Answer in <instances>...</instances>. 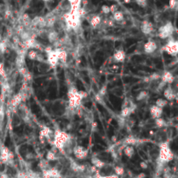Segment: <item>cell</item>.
<instances>
[{"label": "cell", "instance_id": "5", "mask_svg": "<svg viewBox=\"0 0 178 178\" xmlns=\"http://www.w3.org/2000/svg\"><path fill=\"white\" fill-rule=\"evenodd\" d=\"M44 51L46 53V61L50 64L51 68L57 67L59 64V58H58V48L53 49L52 47H45Z\"/></svg>", "mask_w": 178, "mask_h": 178}, {"label": "cell", "instance_id": "3", "mask_svg": "<svg viewBox=\"0 0 178 178\" xmlns=\"http://www.w3.org/2000/svg\"><path fill=\"white\" fill-rule=\"evenodd\" d=\"M159 151L157 157H156V163H157V169L159 171H161L164 169L165 164L171 162L174 159V153L171 150L170 146V142L167 141L164 143L158 144Z\"/></svg>", "mask_w": 178, "mask_h": 178}, {"label": "cell", "instance_id": "49", "mask_svg": "<svg viewBox=\"0 0 178 178\" xmlns=\"http://www.w3.org/2000/svg\"><path fill=\"white\" fill-rule=\"evenodd\" d=\"M2 105H3V104H2V103H1V102H0V107H1V106H2Z\"/></svg>", "mask_w": 178, "mask_h": 178}, {"label": "cell", "instance_id": "38", "mask_svg": "<svg viewBox=\"0 0 178 178\" xmlns=\"http://www.w3.org/2000/svg\"><path fill=\"white\" fill-rule=\"evenodd\" d=\"M7 43H5L4 41H0V53L4 54V52L7 50Z\"/></svg>", "mask_w": 178, "mask_h": 178}, {"label": "cell", "instance_id": "16", "mask_svg": "<svg viewBox=\"0 0 178 178\" xmlns=\"http://www.w3.org/2000/svg\"><path fill=\"white\" fill-rule=\"evenodd\" d=\"M89 23L90 24V26L94 29H97L99 26L102 25V21L103 18H101L100 15H97V14H92V15H89V18L87 17Z\"/></svg>", "mask_w": 178, "mask_h": 178}, {"label": "cell", "instance_id": "51", "mask_svg": "<svg viewBox=\"0 0 178 178\" xmlns=\"http://www.w3.org/2000/svg\"><path fill=\"white\" fill-rule=\"evenodd\" d=\"M0 55H1V53H0Z\"/></svg>", "mask_w": 178, "mask_h": 178}, {"label": "cell", "instance_id": "43", "mask_svg": "<svg viewBox=\"0 0 178 178\" xmlns=\"http://www.w3.org/2000/svg\"><path fill=\"white\" fill-rule=\"evenodd\" d=\"M140 167H141V169H143V170H146L148 169V163L146 162H141L140 163Z\"/></svg>", "mask_w": 178, "mask_h": 178}, {"label": "cell", "instance_id": "23", "mask_svg": "<svg viewBox=\"0 0 178 178\" xmlns=\"http://www.w3.org/2000/svg\"><path fill=\"white\" fill-rule=\"evenodd\" d=\"M90 162L92 163V165L94 167H96L97 169L100 170V169H104L106 166V163L104 162L102 159H100L98 156H93Z\"/></svg>", "mask_w": 178, "mask_h": 178}, {"label": "cell", "instance_id": "24", "mask_svg": "<svg viewBox=\"0 0 178 178\" xmlns=\"http://www.w3.org/2000/svg\"><path fill=\"white\" fill-rule=\"evenodd\" d=\"M38 68V71L39 72H41V73H46L50 69H52L50 66V64L47 63L46 60H45V61H43V62H39Z\"/></svg>", "mask_w": 178, "mask_h": 178}, {"label": "cell", "instance_id": "25", "mask_svg": "<svg viewBox=\"0 0 178 178\" xmlns=\"http://www.w3.org/2000/svg\"><path fill=\"white\" fill-rule=\"evenodd\" d=\"M124 150V154L128 158H131L133 155H135V148L133 145H126L124 146V148L123 149Z\"/></svg>", "mask_w": 178, "mask_h": 178}, {"label": "cell", "instance_id": "8", "mask_svg": "<svg viewBox=\"0 0 178 178\" xmlns=\"http://www.w3.org/2000/svg\"><path fill=\"white\" fill-rule=\"evenodd\" d=\"M163 50L172 57H176L178 54V41L176 39L170 38L166 44L163 46Z\"/></svg>", "mask_w": 178, "mask_h": 178}, {"label": "cell", "instance_id": "11", "mask_svg": "<svg viewBox=\"0 0 178 178\" xmlns=\"http://www.w3.org/2000/svg\"><path fill=\"white\" fill-rule=\"evenodd\" d=\"M72 153H73L74 156L78 160H84L88 156V150L84 148L82 145H74L73 149H72Z\"/></svg>", "mask_w": 178, "mask_h": 178}, {"label": "cell", "instance_id": "40", "mask_svg": "<svg viewBox=\"0 0 178 178\" xmlns=\"http://www.w3.org/2000/svg\"><path fill=\"white\" fill-rule=\"evenodd\" d=\"M135 2L140 7H145L148 4V0H135Z\"/></svg>", "mask_w": 178, "mask_h": 178}, {"label": "cell", "instance_id": "18", "mask_svg": "<svg viewBox=\"0 0 178 178\" xmlns=\"http://www.w3.org/2000/svg\"><path fill=\"white\" fill-rule=\"evenodd\" d=\"M150 114L152 119H155L158 118L163 116V109L160 108L158 106H156L155 104L152 105L150 108Z\"/></svg>", "mask_w": 178, "mask_h": 178}, {"label": "cell", "instance_id": "1", "mask_svg": "<svg viewBox=\"0 0 178 178\" xmlns=\"http://www.w3.org/2000/svg\"><path fill=\"white\" fill-rule=\"evenodd\" d=\"M52 142L54 147L58 150L64 153V150H68V153L72 152L74 145L72 144V139L70 137V134H68L64 130H56L53 132Z\"/></svg>", "mask_w": 178, "mask_h": 178}, {"label": "cell", "instance_id": "41", "mask_svg": "<svg viewBox=\"0 0 178 178\" xmlns=\"http://www.w3.org/2000/svg\"><path fill=\"white\" fill-rule=\"evenodd\" d=\"M119 10V6H118V4H114L112 5H110L109 6V11H110V13H114V12H116V11H118Z\"/></svg>", "mask_w": 178, "mask_h": 178}, {"label": "cell", "instance_id": "30", "mask_svg": "<svg viewBox=\"0 0 178 178\" xmlns=\"http://www.w3.org/2000/svg\"><path fill=\"white\" fill-rule=\"evenodd\" d=\"M46 160H48L49 162H52V161H57L59 159V157L57 155V151H54L53 150H49L46 154Z\"/></svg>", "mask_w": 178, "mask_h": 178}, {"label": "cell", "instance_id": "22", "mask_svg": "<svg viewBox=\"0 0 178 178\" xmlns=\"http://www.w3.org/2000/svg\"><path fill=\"white\" fill-rule=\"evenodd\" d=\"M40 136L45 139H50L53 137V131L47 126H43L40 130Z\"/></svg>", "mask_w": 178, "mask_h": 178}, {"label": "cell", "instance_id": "44", "mask_svg": "<svg viewBox=\"0 0 178 178\" xmlns=\"http://www.w3.org/2000/svg\"><path fill=\"white\" fill-rule=\"evenodd\" d=\"M145 175H146L144 174V173H141V174L137 175H135V176H132L131 178H144V177H145Z\"/></svg>", "mask_w": 178, "mask_h": 178}, {"label": "cell", "instance_id": "4", "mask_svg": "<svg viewBox=\"0 0 178 178\" xmlns=\"http://www.w3.org/2000/svg\"><path fill=\"white\" fill-rule=\"evenodd\" d=\"M136 109V104L130 98L126 97L122 104L120 116L122 118H127Z\"/></svg>", "mask_w": 178, "mask_h": 178}, {"label": "cell", "instance_id": "34", "mask_svg": "<svg viewBox=\"0 0 178 178\" xmlns=\"http://www.w3.org/2000/svg\"><path fill=\"white\" fill-rule=\"evenodd\" d=\"M93 178H119L118 175H116V174H111L108 175H101L98 172L95 173V174L92 175Z\"/></svg>", "mask_w": 178, "mask_h": 178}, {"label": "cell", "instance_id": "19", "mask_svg": "<svg viewBox=\"0 0 178 178\" xmlns=\"http://www.w3.org/2000/svg\"><path fill=\"white\" fill-rule=\"evenodd\" d=\"M112 58L113 60H114V62L123 63L124 62V60L126 58V53H125V51L123 49H118V50H116L114 52Z\"/></svg>", "mask_w": 178, "mask_h": 178}, {"label": "cell", "instance_id": "28", "mask_svg": "<svg viewBox=\"0 0 178 178\" xmlns=\"http://www.w3.org/2000/svg\"><path fill=\"white\" fill-rule=\"evenodd\" d=\"M23 122L22 120V118L20 117L18 115V113L14 111L13 114H12V125L14 126V127H17V126H18L21 124V123Z\"/></svg>", "mask_w": 178, "mask_h": 178}, {"label": "cell", "instance_id": "26", "mask_svg": "<svg viewBox=\"0 0 178 178\" xmlns=\"http://www.w3.org/2000/svg\"><path fill=\"white\" fill-rule=\"evenodd\" d=\"M112 19L115 21V23H121L124 20V14L123 13V12L121 11H116V12L112 13Z\"/></svg>", "mask_w": 178, "mask_h": 178}, {"label": "cell", "instance_id": "50", "mask_svg": "<svg viewBox=\"0 0 178 178\" xmlns=\"http://www.w3.org/2000/svg\"><path fill=\"white\" fill-rule=\"evenodd\" d=\"M155 178H157V177H155Z\"/></svg>", "mask_w": 178, "mask_h": 178}, {"label": "cell", "instance_id": "33", "mask_svg": "<svg viewBox=\"0 0 178 178\" xmlns=\"http://www.w3.org/2000/svg\"><path fill=\"white\" fill-rule=\"evenodd\" d=\"M70 3L71 9H77V8L81 7L83 0H67Z\"/></svg>", "mask_w": 178, "mask_h": 178}, {"label": "cell", "instance_id": "31", "mask_svg": "<svg viewBox=\"0 0 178 178\" xmlns=\"http://www.w3.org/2000/svg\"><path fill=\"white\" fill-rule=\"evenodd\" d=\"M38 167L41 169V170H47V169L50 168V162H49L48 160H46V159H41L38 163Z\"/></svg>", "mask_w": 178, "mask_h": 178}, {"label": "cell", "instance_id": "27", "mask_svg": "<svg viewBox=\"0 0 178 178\" xmlns=\"http://www.w3.org/2000/svg\"><path fill=\"white\" fill-rule=\"evenodd\" d=\"M153 120H154V124H155L156 128L163 129L167 126V121L164 118H163L162 116L158 117V118H155V119H153Z\"/></svg>", "mask_w": 178, "mask_h": 178}, {"label": "cell", "instance_id": "13", "mask_svg": "<svg viewBox=\"0 0 178 178\" xmlns=\"http://www.w3.org/2000/svg\"><path fill=\"white\" fill-rule=\"evenodd\" d=\"M26 56L28 57V58L30 60H32V61H38V62H43V61H45L46 58H44L42 53H40L39 51H38L37 50H27V53H26Z\"/></svg>", "mask_w": 178, "mask_h": 178}, {"label": "cell", "instance_id": "39", "mask_svg": "<svg viewBox=\"0 0 178 178\" xmlns=\"http://www.w3.org/2000/svg\"><path fill=\"white\" fill-rule=\"evenodd\" d=\"M101 12L104 15H109L110 13V11H109V6L107 5V4H104L102 7H101Z\"/></svg>", "mask_w": 178, "mask_h": 178}, {"label": "cell", "instance_id": "17", "mask_svg": "<svg viewBox=\"0 0 178 178\" xmlns=\"http://www.w3.org/2000/svg\"><path fill=\"white\" fill-rule=\"evenodd\" d=\"M155 140H156V142L158 143V144L169 141V140H168L169 135H168V133H167V130H164L163 129H160V130H157V132L155 133Z\"/></svg>", "mask_w": 178, "mask_h": 178}, {"label": "cell", "instance_id": "36", "mask_svg": "<svg viewBox=\"0 0 178 178\" xmlns=\"http://www.w3.org/2000/svg\"><path fill=\"white\" fill-rule=\"evenodd\" d=\"M114 171H115V174L116 175H118V176L124 175V173H125V170H124V169L122 166H115Z\"/></svg>", "mask_w": 178, "mask_h": 178}, {"label": "cell", "instance_id": "9", "mask_svg": "<svg viewBox=\"0 0 178 178\" xmlns=\"http://www.w3.org/2000/svg\"><path fill=\"white\" fill-rule=\"evenodd\" d=\"M14 159V155L7 147L2 146L0 149V162L5 164H12Z\"/></svg>", "mask_w": 178, "mask_h": 178}, {"label": "cell", "instance_id": "6", "mask_svg": "<svg viewBox=\"0 0 178 178\" xmlns=\"http://www.w3.org/2000/svg\"><path fill=\"white\" fill-rule=\"evenodd\" d=\"M175 32V27L171 22H167L165 24L160 26L157 31V37L160 39H168L172 38Z\"/></svg>", "mask_w": 178, "mask_h": 178}, {"label": "cell", "instance_id": "12", "mask_svg": "<svg viewBox=\"0 0 178 178\" xmlns=\"http://www.w3.org/2000/svg\"><path fill=\"white\" fill-rule=\"evenodd\" d=\"M163 96L167 101H173L177 97V91L171 84H168L163 89Z\"/></svg>", "mask_w": 178, "mask_h": 178}, {"label": "cell", "instance_id": "21", "mask_svg": "<svg viewBox=\"0 0 178 178\" xmlns=\"http://www.w3.org/2000/svg\"><path fill=\"white\" fill-rule=\"evenodd\" d=\"M23 98H22V96H21L20 93L18 92V94H16V95H14V96L12 97L11 102H10V105H11V107H12V108L14 109V111H15L16 108H17L21 103H23Z\"/></svg>", "mask_w": 178, "mask_h": 178}, {"label": "cell", "instance_id": "46", "mask_svg": "<svg viewBox=\"0 0 178 178\" xmlns=\"http://www.w3.org/2000/svg\"><path fill=\"white\" fill-rule=\"evenodd\" d=\"M124 1V4H130L131 2V0H123Z\"/></svg>", "mask_w": 178, "mask_h": 178}, {"label": "cell", "instance_id": "35", "mask_svg": "<svg viewBox=\"0 0 178 178\" xmlns=\"http://www.w3.org/2000/svg\"><path fill=\"white\" fill-rule=\"evenodd\" d=\"M66 81L68 85H71L74 84V75L72 73H70V71H67L66 72Z\"/></svg>", "mask_w": 178, "mask_h": 178}, {"label": "cell", "instance_id": "48", "mask_svg": "<svg viewBox=\"0 0 178 178\" xmlns=\"http://www.w3.org/2000/svg\"><path fill=\"white\" fill-rule=\"evenodd\" d=\"M43 2H51V1H53V0H43Z\"/></svg>", "mask_w": 178, "mask_h": 178}, {"label": "cell", "instance_id": "42", "mask_svg": "<svg viewBox=\"0 0 178 178\" xmlns=\"http://www.w3.org/2000/svg\"><path fill=\"white\" fill-rule=\"evenodd\" d=\"M113 93H114L116 96H117V97H122V96H123V90L121 89H118V88H117V89L115 88V91H113Z\"/></svg>", "mask_w": 178, "mask_h": 178}, {"label": "cell", "instance_id": "29", "mask_svg": "<svg viewBox=\"0 0 178 178\" xmlns=\"http://www.w3.org/2000/svg\"><path fill=\"white\" fill-rule=\"evenodd\" d=\"M148 97H149V91L144 89V90H142L141 92L137 94V96L135 97V101L140 103V102H143V101L145 100Z\"/></svg>", "mask_w": 178, "mask_h": 178}, {"label": "cell", "instance_id": "14", "mask_svg": "<svg viewBox=\"0 0 178 178\" xmlns=\"http://www.w3.org/2000/svg\"><path fill=\"white\" fill-rule=\"evenodd\" d=\"M158 48L157 43L153 39H150L143 44V52L146 54H153L155 53Z\"/></svg>", "mask_w": 178, "mask_h": 178}, {"label": "cell", "instance_id": "32", "mask_svg": "<svg viewBox=\"0 0 178 178\" xmlns=\"http://www.w3.org/2000/svg\"><path fill=\"white\" fill-rule=\"evenodd\" d=\"M168 104H169V101H167L165 98H157L155 102V104L162 109L166 107Z\"/></svg>", "mask_w": 178, "mask_h": 178}, {"label": "cell", "instance_id": "15", "mask_svg": "<svg viewBox=\"0 0 178 178\" xmlns=\"http://www.w3.org/2000/svg\"><path fill=\"white\" fill-rule=\"evenodd\" d=\"M140 29L143 34L146 36L150 35L151 33H153V31H155V27H154L153 23L148 20H143L140 25Z\"/></svg>", "mask_w": 178, "mask_h": 178}, {"label": "cell", "instance_id": "45", "mask_svg": "<svg viewBox=\"0 0 178 178\" xmlns=\"http://www.w3.org/2000/svg\"><path fill=\"white\" fill-rule=\"evenodd\" d=\"M0 178H10V176L6 173H2V174H0Z\"/></svg>", "mask_w": 178, "mask_h": 178}, {"label": "cell", "instance_id": "37", "mask_svg": "<svg viewBox=\"0 0 178 178\" xmlns=\"http://www.w3.org/2000/svg\"><path fill=\"white\" fill-rule=\"evenodd\" d=\"M178 6V0H170L169 1V7L171 10H176Z\"/></svg>", "mask_w": 178, "mask_h": 178}, {"label": "cell", "instance_id": "20", "mask_svg": "<svg viewBox=\"0 0 178 178\" xmlns=\"http://www.w3.org/2000/svg\"><path fill=\"white\" fill-rule=\"evenodd\" d=\"M161 80L163 82H164L167 84H172L175 82V77L173 74L171 73L170 71H164L163 73V75H161Z\"/></svg>", "mask_w": 178, "mask_h": 178}, {"label": "cell", "instance_id": "2", "mask_svg": "<svg viewBox=\"0 0 178 178\" xmlns=\"http://www.w3.org/2000/svg\"><path fill=\"white\" fill-rule=\"evenodd\" d=\"M87 97V93L83 90H78V88L74 84L69 85V89L67 91V104L68 107L78 110V108L81 107L83 100Z\"/></svg>", "mask_w": 178, "mask_h": 178}, {"label": "cell", "instance_id": "10", "mask_svg": "<svg viewBox=\"0 0 178 178\" xmlns=\"http://www.w3.org/2000/svg\"><path fill=\"white\" fill-rule=\"evenodd\" d=\"M15 111L18 113V115L22 118V120L24 122H29L31 119V112L29 110V108L27 105L24 103H21L17 108H16Z\"/></svg>", "mask_w": 178, "mask_h": 178}, {"label": "cell", "instance_id": "7", "mask_svg": "<svg viewBox=\"0 0 178 178\" xmlns=\"http://www.w3.org/2000/svg\"><path fill=\"white\" fill-rule=\"evenodd\" d=\"M68 106L67 101L63 100V99H58L53 102L52 106H51V109L54 115L58 116H64V113H65L66 108Z\"/></svg>", "mask_w": 178, "mask_h": 178}, {"label": "cell", "instance_id": "47", "mask_svg": "<svg viewBox=\"0 0 178 178\" xmlns=\"http://www.w3.org/2000/svg\"><path fill=\"white\" fill-rule=\"evenodd\" d=\"M107 1H112V2H116V3H118V2H120L121 0H107Z\"/></svg>", "mask_w": 178, "mask_h": 178}]
</instances>
